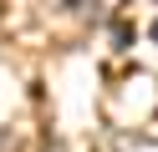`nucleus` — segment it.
I'll return each instance as SVG.
<instances>
[{"label": "nucleus", "instance_id": "f257e3e1", "mask_svg": "<svg viewBox=\"0 0 158 152\" xmlns=\"http://www.w3.org/2000/svg\"><path fill=\"white\" fill-rule=\"evenodd\" d=\"M153 41H158V20H153Z\"/></svg>", "mask_w": 158, "mask_h": 152}, {"label": "nucleus", "instance_id": "f03ea898", "mask_svg": "<svg viewBox=\"0 0 158 152\" xmlns=\"http://www.w3.org/2000/svg\"><path fill=\"white\" fill-rule=\"evenodd\" d=\"M51 152H66V147H51Z\"/></svg>", "mask_w": 158, "mask_h": 152}]
</instances>
